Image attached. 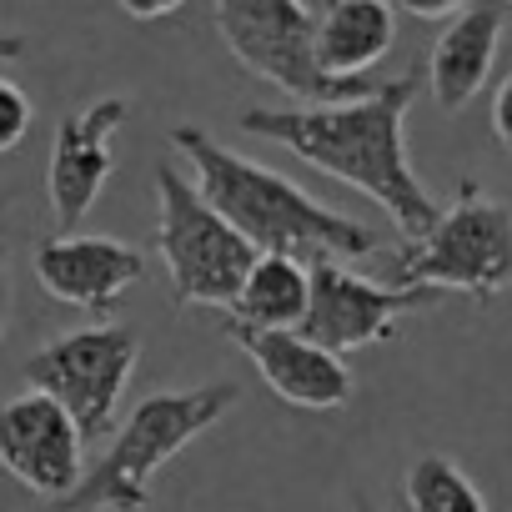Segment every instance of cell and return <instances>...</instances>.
Returning a JSON list of instances; mask_svg holds the SVG:
<instances>
[{
  "label": "cell",
  "mask_w": 512,
  "mask_h": 512,
  "mask_svg": "<svg viewBox=\"0 0 512 512\" xmlns=\"http://www.w3.org/2000/svg\"><path fill=\"white\" fill-rule=\"evenodd\" d=\"M31 121H36L31 96H26L11 76H0V156L16 151V146L31 136Z\"/></svg>",
  "instance_id": "obj_17"
},
{
  "label": "cell",
  "mask_w": 512,
  "mask_h": 512,
  "mask_svg": "<svg viewBox=\"0 0 512 512\" xmlns=\"http://www.w3.org/2000/svg\"><path fill=\"white\" fill-rule=\"evenodd\" d=\"M11 307H16V272H11V226L0 216V342L11 327Z\"/></svg>",
  "instance_id": "obj_18"
},
{
  "label": "cell",
  "mask_w": 512,
  "mask_h": 512,
  "mask_svg": "<svg viewBox=\"0 0 512 512\" xmlns=\"http://www.w3.org/2000/svg\"><path fill=\"white\" fill-rule=\"evenodd\" d=\"M86 442L76 422L46 397V392H21L0 407V467H6L26 492L41 502H61L81 472H86Z\"/></svg>",
  "instance_id": "obj_9"
},
{
  "label": "cell",
  "mask_w": 512,
  "mask_h": 512,
  "mask_svg": "<svg viewBox=\"0 0 512 512\" xmlns=\"http://www.w3.org/2000/svg\"><path fill=\"white\" fill-rule=\"evenodd\" d=\"M467 6H472V0H392V11H407L417 21H452Z\"/></svg>",
  "instance_id": "obj_19"
},
{
  "label": "cell",
  "mask_w": 512,
  "mask_h": 512,
  "mask_svg": "<svg viewBox=\"0 0 512 512\" xmlns=\"http://www.w3.org/2000/svg\"><path fill=\"white\" fill-rule=\"evenodd\" d=\"M171 146L191 166V186L201 201L256 251V256H292V262H362L382 251V236L357 216H342L307 196L282 171L221 146L201 126H171Z\"/></svg>",
  "instance_id": "obj_2"
},
{
  "label": "cell",
  "mask_w": 512,
  "mask_h": 512,
  "mask_svg": "<svg viewBox=\"0 0 512 512\" xmlns=\"http://www.w3.org/2000/svg\"><path fill=\"white\" fill-rule=\"evenodd\" d=\"M151 246L166 262L176 307L231 312L256 251L201 201L191 176L176 161H156V231Z\"/></svg>",
  "instance_id": "obj_5"
},
{
  "label": "cell",
  "mask_w": 512,
  "mask_h": 512,
  "mask_svg": "<svg viewBox=\"0 0 512 512\" xmlns=\"http://www.w3.org/2000/svg\"><path fill=\"white\" fill-rule=\"evenodd\" d=\"M31 267L51 302L101 317L146 277V251L131 241H116V236L56 231V236L36 241Z\"/></svg>",
  "instance_id": "obj_11"
},
{
  "label": "cell",
  "mask_w": 512,
  "mask_h": 512,
  "mask_svg": "<svg viewBox=\"0 0 512 512\" xmlns=\"http://www.w3.org/2000/svg\"><path fill=\"white\" fill-rule=\"evenodd\" d=\"M216 31L236 56V66L297 96L302 106L357 101L382 86L372 76L337 81L317 66V16L302 11V0H216Z\"/></svg>",
  "instance_id": "obj_6"
},
{
  "label": "cell",
  "mask_w": 512,
  "mask_h": 512,
  "mask_svg": "<svg viewBox=\"0 0 512 512\" xmlns=\"http://www.w3.org/2000/svg\"><path fill=\"white\" fill-rule=\"evenodd\" d=\"M141 362V337L131 327H76L51 337L46 347H36L26 357V387L46 392L81 432V442H106L116 432V412L121 397L131 387V372Z\"/></svg>",
  "instance_id": "obj_7"
},
{
  "label": "cell",
  "mask_w": 512,
  "mask_h": 512,
  "mask_svg": "<svg viewBox=\"0 0 512 512\" xmlns=\"http://www.w3.org/2000/svg\"><path fill=\"white\" fill-rule=\"evenodd\" d=\"M492 136L502 141V151H512V71L492 91Z\"/></svg>",
  "instance_id": "obj_20"
},
{
  "label": "cell",
  "mask_w": 512,
  "mask_h": 512,
  "mask_svg": "<svg viewBox=\"0 0 512 512\" xmlns=\"http://www.w3.org/2000/svg\"><path fill=\"white\" fill-rule=\"evenodd\" d=\"M437 297L442 292H427V287H392V282L357 277L347 262H312V302L297 332L327 347L332 357H342V352L392 342L402 317L427 312Z\"/></svg>",
  "instance_id": "obj_8"
},
{
  "label": "cell",
  "mask_w": 512,
  "mask_h": 512,
  "mask_svg": "<svg viewBox=\"0 0 512 512\" xmlns=\"http://www.w3.org/2000/svg\"><path fill=\"white\" fill-rule=\"evenodd\" d=\"M116 6L131 16V21H166V16H176L186 0H116Z\"/></svg>",
  "instance_id": "obj_21"
},
{
  "label": "cell",
  "mask_w": 512,
  "mask_h": 512,
  "mask_svg": "<svg viewBox=\"0 0 512 512\" xmlns=\"http://www.w3.org/2000/svg\"><path fill=\"white\" fill-rule=\"evenodd\" d=\"M502 6H512V0H502Z\"/></svg>",
  "instance_id": "obj_25"
},
{
  "label": "cell",
  "mask_w": 512,
  "mask_h": 512,
  "mask_svg": "<svg viewBox=\"0 0 512 512\" xmlns=\"http://www.w3.org/2000/svg\"><path fill=\"white\" fill-rule=\"evenodd\" d=\"M402 497H407V512H487L482 487L467 477L462 462H452L442 452H422L407 467Z\"/></svg>",
  "instance_id": "obj_16"
},
{
  "label": "cell",
  "mask_w": 512,
  "mask_h": 512,
  "mask_svg": "<svg viewBox=\"0 0 512 512\" xmlns=\"http://www.w3.org/2000/svg\"><path fill=\"white\" fill-rule=\"evenodd\" d=\"M226 337L231 347H241L262 377L287 407L302 412H337L357 397V382L347 372L342 357H332L327 347L307 342L302 332H272V327H246L226 317Z\"/></svg>",
  "instance_id": "obj_12"
},
{
  "label": "cell",
  "mask_w": 512,
  "mask_h": 512,
  "mask_svg": "<svg viewBox=\"0 0 512 512\" xmlns=\"http://www.w3.org/2000/svg\"><path fill=\"white\" fill-rule=\"evenodd\" d=\"M392 287L462 292L472 302L502 297L512 287V206L477 181H462L452 206L397 251Z\"/></svg>",
  "instance_id": "obj_4"
},
{
  "label": "cell",
  "mask_w": 512,
  "mask_h": 512,
  "mask_svg": "<svg viewBox=\"0 0 512 512\" xmlns=\"http://www.w3.org/2000/svg\"><path fill=\"white\" fill-rule=\"evenodd\" d=\"M352 512H377V507H372V502H367V497L357 492V497H352Z\"/></svg>",
  "instance_id": "obj_24"
},
{
  "label": "cell",
  "mask_w": 512,
  "mask_h": 512,
  "mask_svg": "<svg viewBox=\"0 0 512 512\" xmlns=\"http://www.w3.org/2000/svg\"><path fill=\"white\" fill-rule=\"evenodd\" d=\"M241 387L236 382H201L186 392H151L131 407L111 447L81 472V482L51 502L56 512H146L151 507V477L201 432H211L231 407Z\"/></svg>",
  "instance_id": "obj_3"
},
{
  "label": "cell",
  "mask_w": 512,
  "mask_h": 512,
  "mask_svg": "<svg viewBox=\"0 0 512 512\" xmlns=\"http://www.w3.org/2000/svg\"><path fill=\"white\" fill-rule=\"evenodd\" d=\"M312 302V267L292 262V256H256L236 302H231V322L246 327H272V332H297Z\"/></svg>",
  "instance_id": "obj_15"
},
{
  "label": "cell",
  "mask_w": 512,
  "mask_h": 512,
  "mask_svg": "<svg viewBox=\"0 0 512 512\" xmlns=\"http://www.w3.org/2000/svg\"><path fill=\"white\" fill-rule=\"evenodd\" d=\"M131 101L126 96H101L71 116H61L56 141H51V171H46V191H51V216L56 231H76V221L91 216V206L101 201L111 171H116V131L126 126Z\"/></svg>",
  "instance_id": "obj_10"
},
{
  "label": "cell",
  "mask_w": 512,
  "mask_h": 512,
  "mask_svg": "<svg viewBox=\"0 0 512 512\" xmlns=\"http://www.w3.org/2000/svg\"><path fill=\"white\" fill-rule=\"evenodd\" d=\"M327 6H337V0H302V11H312V16H322Z\"/></svg>",
  "instance_id": "obj_23"
},
{
  "label": "cell",
  "mask_w": 512,
  "mask_h": 512,
  "mask_svg": "<svg viewBox=\"0 0 512 512\" xmlns=\"http://www.w3.org/2000/svg\"><path fill=\"white\" fill-rule=\"evenodd\" d=\"M502 26H507L502 0H472V6L457 11L447 21V31L437 36L432 61H427V86H432V101L447 116L467 111L477 101V91L487 86L497 46H502Z\"/></svg>",
  "instance_id": "obj_13"
},
{
  "label": "cell",
  "mask_w": 512,
  "mask_h": 512,
  "mask_svg": "<svg viewBox=\"0 0 512 512\" xmlns=\"http://www.w3.org/2000/svg\"><path fill=\"white\" fill-rule=\"evenodd\" d=\"M397 41L392 0H337L317 16V66L337 81H362Z\"/></svg>",
  "instance_id": "obj_14"
},
{
  "label": "cell",
  "mask_w": 512,
  "mask_h": 512,
  "mask_svg": "<svg viewBox=\"0 0 512 512\" xmlns=\"http://www.w3.org/2000/svg\"><path fill=\"white\" fill-rule=\"evenodd\" d=\"M417 101V71L382 81L357 101L332 106H246L241 131L287 146L297 161L317 166L322 176L372 196L407 241H417L437 221V201L417 181L407 151V111Z\"/></svg>",
  "instance_id": "obj_1"
},
{
  "label": "cell",
  "mask_w": 512,
  "mask_h": 512,
  "mask_svg": "<svg viewBox=\"0 0 512 512\" xmlns=\"http://www.w3.org/2000/svg\"><path fill=\"white\" fill-rule=\"evenodd\" d=\"M31 51V41L21 36V31H11V26H0V61H21Z\"/></svg>",
  "instance_id": "obj_22"
}]
</instances>
